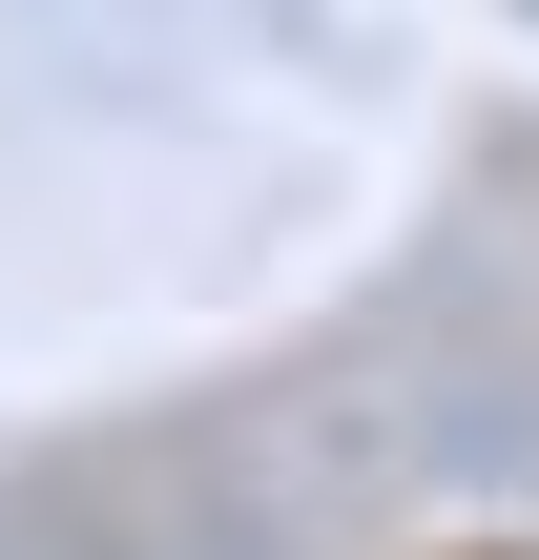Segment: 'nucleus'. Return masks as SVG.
<instances>
[{"mask_svg":"<svg viewBox=\"0 0 539 560\" xmlns=\"http://www.w3.org/2000/svg\"><path fill=\"white\" fill-rule=\"evenodd\" d=\"M457 560H539V540H457Z\"/></svg>","mask_w":539,"mask_h":560,"instance_id":"nucleus-1","label":"nucleus"}]
</instances>
